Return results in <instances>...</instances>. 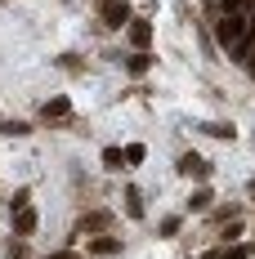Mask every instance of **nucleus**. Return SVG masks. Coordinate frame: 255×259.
<instances>
[{"mask_svg": "<svg viewBox=\"0 0 255 259\" xmlns=\"http://www.w3.org/2000/svg\"><path fill=\"white\" fill-rule=\"evenodd\" d=\"M112 250H117V237H99L94 241V255H112Z\"/></svg>", "mask_w": 255, "mask_h": 259, "instance_id": "7", "label": "nucleus"}, {"mask_svg": "<svg viewBox=\"0 0 255 259\" xmlns=\"http://www.w3.org/2000/svg\"><path fill=\"white\" fill-rule=\"evenodd\" d=\"M188 206H193V210H206V206H210V192H206V188H202V192H193V201H188Z\"/></svg>", "mask_w": 255, "mask_h": 259, "instance_id": "10", "label": "nucleus"}, {"mask_svg": "<svg viewBox=\"0 0 255 259\" xmlns=\"http://www.w3.org/2000/svg\"><path fill=\"white\" fill-rule=\"evenodd\" d=\"M99 14H103V23H107V27H121V23H126V14H130V5H126V0H99Z\"/></svg>", "mask_w": 255, "mask_h": 259, "instance_id": "2", "label": "nucleus"}, {"mask_svg": "<svg viewBox=\"0 0 255 259\" xmlns=\"http://www.w3.org/2000/svg\"><path fill=\"white\" fill-rule=\"evenodd\" d=\"M103 161H107V170H121V161H126V156L117 152V148H107V152H103Z\"/></svg>", "mask_w": 255, "mask_h": 259, "instance_id": "9", "label": "nucleus"}, {"mask_svg": "<svg viewBox=\"0 0 255 259\" xmlns=\"http://www.w3.org/2000/svg\"><path fill=\"white\" fill-rule=\"evenodd\" d=\"M36 228V210H18V233H31Z\"/></svg>", "mask_w": 255, "mask_h": 259, "instance_id": "6", "label": "nucleus"}, {"mask_svg": "<svg viewBox=\"0 0 255 259\" xmlns=\"http://www.w3.org/2000/svg\"><path fill=\"white\" fill-rule=\"evenodd\" d=\"M130 40H134V45L143 50V45L153 40V27H148V23H134V27H130Z\"/></svg>", "mask_w": 255, "mask_h": 259, "instance_id": "4", "label": "nucleus"}, {"mask_svg": "<svg viewBox=\"0 0 255 259\" xmlns=\"http://www.w3.org/2000/svg\"><path fill=\"white\" fill-rule=\"evenodd\" d=\"M229 259H242V255H229Z\"/></svg>", "mask_w": 255, "mask_h": 259, "instance_id": "13", "label": "nucleus"}, {"mask_svg": "<svg viewBox=\"0 0 255 259\" xmlns=\"http://www.w3.org/2000/svg\"><path fill=\"white\" fill-rule=\"evenodd\" d=\"M206 134H215V139H233V125H206Z\"/></svg>", "mask_w": 255, "mask_h": 259, "instance_id": "11", "label": "nucleus"}, {"mask_svg": "<svg viewBox=\"0 0 255 259\" xmlns=\"http://www.w3.org/2000/svg\"><path fill=\"white\" fill-rule=\"evenodd\" d=\"M5 134H27V121H5Z\"/></svg>", "mask_w": 255, "mask_h": 259, "instance_id": "12", "label": "nucleus"}, {"mask_svg": "<svg viewBox=\"0 0 255 259\" xmlns=\"http://www.w3.org/2000/svg\"><path fill=\"white\" fill-rule=\"evenodd\" d=\"M45 116H67V99H54V103H45Z\"/></svg>", "mask_w": 255, "mask_h": 259, "instance_id": "8", "label": "nucleus"}, {"mask_svg": "<svg viewBox=\"0 0 255 259\" xmlns=\"http://www.w3.org/2000/svg\"><path fill=\"white\" fill-rule=\"evenodd\" d=\"M242 36H246V18H242V14H224V18L215 23V40H220V45H237Z\"/></svg>", "mask_w": 255, "mask_h": 259, "instance_id": "1", "label": "nucleus"}, {"mask_svg": "<svg viewBox=\"0 0 255 259\" xmlns=\"http://www.w3.org/2000/svg\"><path fill=\"white\" fill-rule=\"evenodd\" d=\"M148 63H153L148 54H134V58H130V76H143V72H148Z\"/></svg>", "mask_w": 255, "mask_h": 259, "instance_id": "5", "label": "nucleus"}, {"mask_svg": "<svg viewBox=\"0 0 255 259\" xmlns=\"http://www.w3.org/2000/svg\"><path fill=\"white\" fill-rule=\"evenodd\" d=\"M179 175H188V179L197 175V179H202V175H206V161L197 152H184V156H179Z\"/></svg>", "mask_w": 255, "mask_h": 259, "instance_id": "3", "label": "nucleus"}]
</instances>
